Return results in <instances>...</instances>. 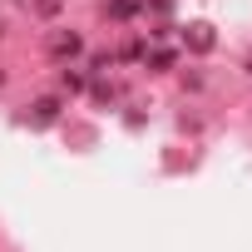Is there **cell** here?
<instances>
[{
  "mask_svg": "<svg viewBox=\"0 0 252 252\" xmlns=\"http://www.w3.org/2000/svg\"><path fill=\"white\" fill-rule=\"evenodd\" d=\"M79 50H84V40H79L74 30H69V35H55V40H50V55H55V60H74Z\"/></svg>",
  "mask_w": 252,
  "mask_h": 252,
  "instance_id": "2",
  "label": "cell"
},
{
  "mask_svg": "<svg viewBox=\"0 0 252 252\" xmlns=\"http://www.w3.org/2000/svg\"><path fill=\"white\" fill-rule=\"evenodd\" d=\"M149 5H154L158 15H168V10H173V0H149Z\"/></svg>",
  "mask_w": 252,
  "mask_h": 252,
  "instance_id": "9",
  "label": "cell"
},
{
  "mask_svg": "<svg viewBox=\"0 0 252 252\" xmlns=\"http://www.w3.org/2000/svg\"><path fill=\"white\" fill-rule=\"evenodd\" d=\"M89 69H99V74H104V69H114V55H94V60H89Z\"/></svg>",
  "mask_w": 252,
  "mask_h": 252,
  "instance_id": "8",
  "label": "cell"
},
{
  "mask_svg": "<svg viewBox=\"0 0 252 252\" xmlns=\"http://www.w3.org/2000/svg\"><path fill=\"white\" fill-rule=\"evenodd\" d=\"M60 89L79 94V89H84V69H60Z\"/></svg>",
  "mask_w": 252,
  "mask_h": 252,
  "instance_id": "4",
  "label": "cell"
},
{
  "mask_svg": "<svg viewBox=\"0 0 252 252\" xmlns=\"http://www.w3.org/2000/svg\"><path fill=\"white\" fill-rule=\"evenodd\" d=\"M109 15H114V20H134L139 5H134V0H109Z\"/></svg>",
  "mask_w": 252,
  "mask_h": 252,
  "instance_id": "5",
  "label": "cell"
},
{
  "mask_svg": "<svg viewBox=\"0 0 252 252\" xmlns=\"http://www.w3.org/2000/svg\"><path fill=\"white\" fill-rule=\"evenodd\" d=\"M183 40L203 55V50H213V25H188V35H183Z\"/></svg>",
  "mask_w": 252,
  "mask_h": 252,
  "instance_id": "3",
  "label": "cell"
},
{
  "mask_svg": "<svg viewBox=\"0 0 252 252\" xmlns=\"http://www.w3.org/2000/svg\"><path fill=\"white\" fill-rule=\"evenodd\" d=\"M0 84H5V74H0Z\"/></svg>",
  "mask_w": 252,
  "mask_h": 252,
  "instance_id": "10",
  "label": "cell"
},
{
  "mask_svg": "<svg viewBox=\"0 0 252 252\" xmlns=\"http://www.w3.org/2000/svg\"><path fill=\"white\" fill-rule=\"evenodd\" d=\"M144 60H149L154 69H168V64H173V50H154V55H144Z\"/></svg>",
  "mask_w": 252,
  "mask_h": 252,
  "instance_id": "7",
  "label": "cell"
},
{
  "mask_svg": "<svg viewBox=\"0 0 252 252\" xmlns=\"http://www.w3.org/2000/svg\"><path fill=\"white\" fill-rule=\"evenodd\" d=\"M144 55H149V45H144V40H134V45H124V60H129V64H139Z\"/></svg>",
  "mask_w": 252,
  "mask_h": 252,
  "instance_id": "6",
  "label": "cell"
},
{
  "mask_svg": "<svg viewBox=\"0 0 252 252\" xmlns=\"http://www.w3.org/2000/svg\"><path fill=\"white\" fill-rule=\"evenodd\" d=\"M55 119H60V99H35L30 104V124H35V129H50Z\"/></svg>",
  "mask_w": 252,
  "mask_h": 252,
  "instance_id": "1",
  "label": "cell"
}]
</instances>
